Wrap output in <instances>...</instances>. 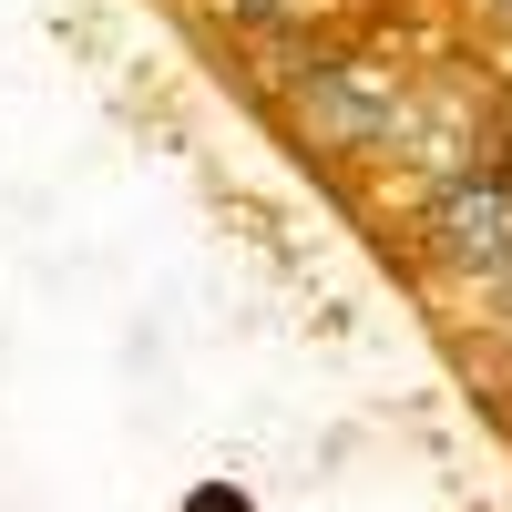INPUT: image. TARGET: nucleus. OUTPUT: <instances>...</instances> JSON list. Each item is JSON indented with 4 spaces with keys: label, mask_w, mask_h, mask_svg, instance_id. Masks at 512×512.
Masks as SVG:
<instances>
[{
    "label": "nucleus",
    "mask_w": 512,
    "mask_h": 512,
    "mask_svg": "<svg viewBox=\"0 0 512 512\" xmlns=\"http://www.w3.org/2000/svg\"><path fill=\"white\" fill-rule=\"evenodd\" d=\"M226 21H246V31H318L338 0H216Z\"/></svg>",
    "instance_id": "obj_3"
},
{
    "label": "nucleus",
    "mask_w": 512,
    "mask_h": 512,
    "mask_svg": "<svg viewBox=\"0 0 512 512\" xmlns=\"http://www.w3.org/2000/svg\"><path fill=\"white\" fill-rule=\"evenodd\" d=\"M400 123H410V72H400V52H379V41H328L308 62V82H297V134L328 164L390 154Z\"/></svg>",
    "instance_id": "obj_1"
},
{
    "label": "nucleus",
    "mask_w": 512,
    "mask_h": 512,
    "mask_svg": "<svg viewBox=\"0 0 512 512\" xmlns=\"http://www.w3.org/2000/svg\"><path fill=\"white\" fill-rule=\"evenodd\" d=\"M410 236H420V267H431V277L482 287L492 267H512V175H502V164H482V175L420 195Z\"/></svg>",
    "instance_id": "obj_2"
}]
</instances>
